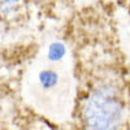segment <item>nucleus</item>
<instances>
[{
    "instance_id": "1",
    "label": "nucleus",
    "mask_w": 130,
    "mask_h": 130,
    "mask_svg": "<svg viewBox=\"0 0 130 130\" xmlns=\"http://www.w3.org/2000/svg\"><path fill=\"white\" fill-rule=\"evenodd\" d=\"M108 16L90 8L73 24L72 130H130V65Z\"/></svg>"
},
{
    "instance_id": "2",
    "label": "nucleus",
    "mask_w": 130,
    "mask_h": 130,
    "mask_svg": "<svg viewBox=\"0 0 130 130\" xmlns=\"http://www.w3.org/2000/svg\"><path fill=\"white\" fill-rule=\"evenodd\" d=\"M17 4L18 0H0V14H9Z\"/></svg>"
},
{
    "instance_id": "3",
    "label": "nucleus",
    "mask_w": 130,
    "mask_h": 130,
    "mask_svg": "<svg viewBox=\"0 0 130 130\" xmlns=\"http://www.w3.org/2000/svg\"><path fill=\"white\" fill-rule=\"evenodd\" d=\"M125 3H126V5H129V7H130V0H125Z\"/></svg>"
}]
</instances>
